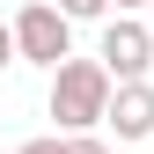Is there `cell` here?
Masks as SVG:
<instances>
[{"instance_id":"1","label":"cell","mask_w":154,"mask_h":154,"mask_svg":"<svg viewBox=\"0 0 154 154\" xmlns=\"http://www.w3.org/2000/svg\"><path fill=\"white\" fill-rule=\"evenodd\" d=\"M110 73L103 59H66V66H51V95H44V110L59 118V132H95L103 125V110H110Z\"/></svg>"},{"instance_id":"2","label":"cell","mask_w":154,"mask_h":154,"mask_svg":"<svg viewBox=\"0 0 154 154\" xmlns=\"http://www.w3.org/2000/svg\"><path fill=\"white\" fill-rule=\"evenodd\" d=\"M15 59H29V66H66L73 59V22H66V15L59 8H51V0H29V8H15Z\"/></svg>"},{"instance_id":"3","label":"cell","mask_w":154,"mask_h":154,"mask_svg":"<svg viewBox=\"0 0 154 154\" xmlns=\"http://www.w3.org/2000/svg\"><path fill=\"white\" fill-rule=\"evenodd\" d=\"M95 59H103L110 81H147V66H154V37H147V22H140V15H110Z\"/></svg>"},{"instance_id":"4","label":"cell","mask_w":154,"mask_h":154,"mask_svg":"<svg viewBox=\"0 0 154 154\" xmlns=\"http://www.w3.org/2000/svg\"><path fill=\"white\" fill-rule=\"evenodd\" d=\"M103 125L118 132L125 147L154 140V81H118V88H110V110H103Z\"/></svg>"},{"instance_id":"5","label":"cell","mask_w":154,"mask_h":154,"mask_svg":"<svg viewBox=\"0 0 154 154\" xmlns=\"http://www.w3.org/2000/svg\"><path fill=\"white\" fill-rule=\"evenodd\" d=\"M59 154H110L103 132H59Z\"/></svg>"},{"instance_id":"6","label":"cell","mask_w":154,"mask_h":154,"mask_svg":"<svg viewBox=\"0 0 154 154\" xmlns=\"http://www.w3.org/2000/svg\"><path fill=\"white\" fill-rule=\"evenodd\" d=\"M51 8H59L66 22H95V15H110V0H51Z\"/></svg>"},{"instance_id":"7","label":"cell","mask_w":154,"mask_h":154,"mask_svg":"<svg viewBox=\"0 0 154 154\" xmlns=\"http://www.w3.org/2000/svg\"><path fill=\"white\" fill-rule=\"evenodd\" d=\"M0 66H15V29L0 22Z\"/></svg>"},{"instance_id":"8","label":"cell","mask_w":154,"mask_h":154,"mask_svg":"<svg viewBox=\"0 0 154 154\" xmlns=\"http://www.w3.org/2000/svg\"><path fill=\"white\" fill-rule=\"evenodd\" d=\"M118 15H154V0H110Z\"/></svg>"},{"instance_id":"9","label":"cell","mask_w":154,"mask_h":154,"mask_svg":"<svg viewBox=\"0 0 154 154\" xmlns=\"http://www.w3.org/2000/svg\"><path fill=\"white\" fill-rule=\"evenodd\" d=\"M15 154H59V132H51V140H29V147H15Z\"/></svg>"},{"instance_id":"10","label":"cell","mask_w":154,"mask_h":154,"mask_svg":"<svg viewBox=\"0 0 154 154\" xmlns=\"http://www.w3.org/2000/svg\"><path fill=\"white\" fill-rule=\"evenodd\" d=\"M147 37H154V15H147Z\"/></svg>"}]
</instances>
